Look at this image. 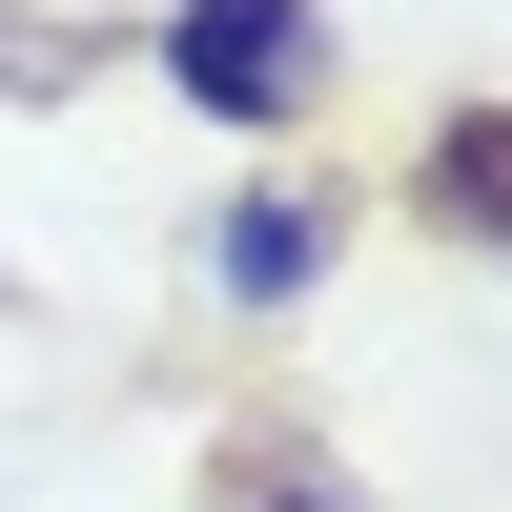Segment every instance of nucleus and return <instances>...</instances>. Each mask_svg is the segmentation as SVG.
Segmentation results:
<instances>
[{"mask_svg":"<svg viewBox=\"0 0 512 512\" xmlns=\"http://www.w3.org/2000/svg\"><path fill=\"white\" fill-rule=\"evenodd\" d=\"M144 62L185 82L205 123H246V144H287V123L328 103V62H349V41H328V0H164V21H144Z\"/></svg>","mask_w":512,"mask_h":512,"instance_id":"f257e3e1","label":"nucleus"},{"mask_svg":"<svg viewBox=\"0 0 512 512\" xmlns=\"http://www.w3.org/2000/svg\"><path fill=\"white\" fill-rule=\"evenodd\" d=\"M328 246H349V205H328V185H246V205H205L185 267H205V308H308Z\"/></svg>","mask_w":512,"mask_h":512,"instance_id":"f03ea898","label":"nucleus"},{"mask_svg":"<svg viewBox=\"0 0 512 512\" xmlns=\"http://www.w3.org/2000/svg\"><path fill=\"white\" fill-rule=\"evenodd\" d=\"M410 226L472 246V267H512V103H451L431 144H410Z\"/></svg>","mask_w":512,"mask_h":512,"instance_id":"7ed1b4c3","label":"nucleus"},{"mask_svg":"<svg viewBox=\"0 0 512 512\" xmlns=\"http://www.w3.org/2000/svg\"><path fill=\"white\" fill-rule=\"evenodd\" d=\"M205 512H369V492L328 472L308 431H226V472H205Z\"/></svg>","mask_w":512,"mask_h":512,"instance_id":"20e7f679","label":"nucleus"},{"mask_svg":"<svg viewBox=\"0 0 512 512\" xmlns=\"http://www.w3.org/2000/svg\"><path fill=\"white\" fill-rule=\"evenodd\" d=\"M0 82H82V21H0Z\"/></svg>","mask_w":512,"mask_h":512,"instance_id":"39448f33","label":"nucleus"}]
</instances>
